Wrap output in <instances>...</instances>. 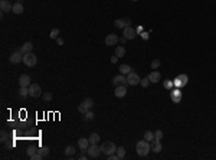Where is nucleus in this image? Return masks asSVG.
Listing matches in <instances>:
<instances>
[{
  "instance_id": "nucleus-21",
  "label": "nucleus",
  "mask_w": 216,
  "mask_h": 160,
  "mask_svg": "<svg viewBox=\"0 0 216 160\" xmlns=\"http://www.w3.org/2000/svg\"><path fill=\"white\" fill-rule=\"evenodd\" d=\"M38 153H39V156L43 159V157H46V156L49 154V147L42 146V147H39V149H38Z\"/></svg>"
},
{
  "instance_id": "nucleus-1",
  "label": "nucleus",
  "mask_w": 216,
  "mask_h": 160,
  "mask_svg": "<svg viewBox=\"0 0 216 160\" xmlns=\"http://www.w3.org/2000/svg\"><path fill=\"white\" fill-rule=\"evenodd\" d=\"M135 150H137L138 156H141V157L147 156V154H149V152L151 150L150 142H147L146 139H144V140H140V142H137V144H135Z\"/></svg>"
},
{
  "instance_id": "nucleus-25",
  "label": "nucleus",
  "mask_w": 216,
  "mask_h": 160,
  "mask_svg": "<svg viewBox=\"0 0 216 160\" xmlns=\"http://www.w3.org/2000/svg\"><path fill=\"white\" fill-rule=\"evenodd\" d=\"M19 95H20L22 98H26V97L29 95V87H20Z\"/></svg>"
},
{
  "instance_id": "nucleus-32",
  "label": "nucleus",
  "mask_w": 216,
  "mask_h": 160,
  "mask_svg": "<svg viewBox=\"0 0 216 160\" xmlns=\"http://www.w3.org/2000/svg\"><path fill=\"white\" fill-rule=\"evenodd\" d=\"M58 36H59V29L58 28H55V29L50 30V35H49L50 39H58Z\"/></svg>"
},
{
  "instance_id": "nucleus-15",
  "label": "nucleus",
  "mask_w": 216,
  "mask_h": 160,
  "mask_svg": "<svg viewBox=\"0 0 216 160\" xmlns=\"http://www.w3.org/2000/svg\"><path fill=\"white\" fill-rule=\"evenodd\" d=\"M28 154H29V157L32 160H42V157L38 153V149H35V147H29L28 149Z\"/></svg>"
},
{
  "instance_id": "nucleus-24",
  "label": "nucleus",
  "mask_w": 216,
  "mask_h": 160,
  "mask_svg": "<svg viewBox=\"0 0 216 160\" xmlns=\"http://www.w3.org/2000/svg\"><path fill=\"white\" fill-rule=\"evenodd\" d=\"M115 55L118 58H123L124 55H125V48H124V45L123 46H117L115 48Z\"/></svg>"
},
{
  "instance_id": "nucleus-50",
  "label": "nucleus",
  "mask_w": 216,
  "mask_h": 160,
  "mask_svg": "<svg viewBox=\"0 0 216 160\" xmlns=\"http://www.w3.org/2000/svg\"><path fill=\"white\" fill-rule=\"evenodd\" d=\"M133 1H137V0H133Z\"/></svg>"
},
{
  "instance_id": "nucleus-41",
  "label": "nucleus",
  "mask_w": 216,
  "mask_h": 160,
  "mask_svg": "<svg viewBox=\"0 0 216 160\" xmlns=\"http://www.w3.org/2000/svg\"><path fill=\"white\" fill-rule=\"evenodd\" d=\"M118 159H120V157L117 156V153H114V154H110V156H108V160H118Z\"/></svg>"
},
{
  "instance_id": "nucleus-8",
  "label": "nucleus",
  "mask_w": 216,
  "mask_h": 160,
  "mask_svg": "<svg viewBox=\"0 0 216 160\" xmlns=\"http://www.w3.org/2000/svg\"><path fill=\"white\" fill-rule=\"evenodd\" d=\"M140 76L135 74V72H130L128 75H127V82H128V85H137V84H140Z\"/></svg>"
},
{
  "instance_id": "nucleus-13",
  "label": "nucleus",
  "mask_w": 216,
  "mask_h": 160,
  "mask_svg": "<svg viewBox=\"0 0 216 160\" xmlns=\"http://www.w3.org/2000/svg\"><path fill=\"white\" fill-rule=\"evenodd\" d=\"M114 95H115L117 98H123V97H125V95H127V88H125V85H118V87H115Z\"/></svg>"
},
{
  "instance_id": "nucleus-26",
  "label": "nucleus",
  "mask_w": 216,
  "mask_h": 160,
  "mask_svg": "<svg viewBox=\"0 0 216 160\" xmlns=\"http://www.w3.org/2000/svg\"><path fill=\"white\" fill-rule=\"evenodd\" d=\"M74 154H75V147H74V146H68L67 149H65V156L71 157V156H74Z\"/></svg>"
},
{
  "instance_id": "nucleus-2",
  "label": "nucleus",
  "mask_w": 216,
  "mask_h": 160,
  "mask_svg": "<svg viewBox=\"0 0 216 160\" xmlns=\"http://www.w3.org/2000/svg\"><path fill=\"white\" fill-rule=\"evenodd\" d=\"M101 150H102V153H104L105 156H110V154H114V153H115L117 147L113 142H104L101 144Z\"/></svg>"
},
{
  "instance_id": "nucleus-36",
  "label": "nucleus",
  "mask_w": 216,
  "mask_h": 160,
  "mask_svg": "<svg viewBox=\"0 0 216 160\" xmlns=\"http://www.w3.org/2000/svg\"><path fill=\"white\" fill-rule=\"evenodd\" d=\"M150 84H151V82H150L149 78H144V79H141V81H140V85H141L143 88H147Z\"/></svg>"
},
{
  "instance_id": "nucleus-39",
  "label": "nucleus",
  "mask_w": 216,
  "mask_h": 160,
  "mask_svg": "<svg viewBox=\"0 0 216 160\" xmlns=\"http://www.w3.org/2000/svg\"><path fill=\"white\" fill-rule=\"evenodd\" d=\"M171 97H182V92H180V89L176 88L174 91H171Z\"/></svg>"
},
{
  "instance_id": "nucleus-20",
  "label": "nucleus",
  "mask_w": 216,
  "mask_h": 160,
  "mask_svg": "<svg viewBox=\"0 0 216 160\" xmlns=\"http://www.w3.org/2000/svg\"><path fill=\"white\" fill-rule=\"evenodd\" d=\"M89 144H98L100 143V140H101V137H100V134L98 133H92L91 136H89Z\"/></svg>"
},
{
  "instance_id": "nucleus-30",
  "label": "nucleus",
  "mask_w": 216,
  "mask_h": 160,
  "mask_svg": "<svg viewBox=\"0 0 216 160\" xmlns=\"http://www.w3.org/2000/svg\"><path fill=\"white\" fill-rule=\"evenodd\" d=\"M144 139L147 142H154V133L153 131H146L144 133Z\"/></svg>"
},
{
  "instance_id": "nucleus-3",
  "label": "nucleus",
  "mask_w": 216,
  "mask_h": 160,
  "mask_svg": "<svg viewBox=\"0 0 216 160\" xmlns=\"http://www.w3.org/2000/svg\"><path fill=\"white\" fill-rule=\"evenodd\" d=\"M86 153H88V156L91 159H97L101 153H102L101 146H98V144H89V147L86 149Z\"/></svg>"
},
{
  "instance_id": "nucleus-31",
  "label": "nucleus",
  "mask_w": 216,
  "mask_h": 160,
  "mask_svg": "<svg viewBox=\"0 0 216 160\" xmlns=\"http://www.w3.org/2000/svg\"><path fill=\"white\" fill-rule=\"evenodd\" d=\"M84 115H85V117H84V118H85V121H92V120H94V113H92L91 110H89V111H86Z\"/></svg>"
},
{
  "instance_id": "nucleus-14",
  "label": "nucleus",
  "mask_w": 216,
  "mask_h": 160,
  "mask_svg": "<svg viewBox=\"0 0 216 160\" xmlns=\"http://www.w3.org/2000/svg\"><path fill=\"white\" fill-rule=\"evenodd\" d=\"M160 78H161V75H160V72L159 71H151L149 74V79L151 84H156V82H159L160 81Z\"/></svg>"
},
{
  "instance_id": "nucleus-9",
  "label": "nucleus",
  "mask_w": 216,
  "mask_h": 160,
  "mask_svg": "<svg viewBox=\"0 0 216 160\" xmlns=\"http://www.w3.org/2000/svg\"><path fill=\"white\" fill-rule=\"evenodd\" d=\"M138 35L137 33V30L135 29H133L131 26H127V28H124V38L127 39V40H131V39H134L135 36Z\"/></svg>"
},
{
  "instance_id": "nucleus-37",
  "label": "nucleus",
  "mask_w": 216,
  "mask_h": 160,
  "mask_svg": "<svg viewBox=\"0 0 216 160\" xmlns=\"http://www.w3.org/2000/svg\"><path fill=\"white\" fill-rule=\"evenodd\" d=\"M160 61L159 59H153V62H151V69H157L159 67H160Z\"/></svg>"
},
{
  "instance_id": "nucleus-19",
  "label": "nucleus",
  "mask_w": 216,
  "mask_h": 160,
  "mask_svg": "<svg viewBox=\"0 0 216 160\" xmlns=\"http://www.w3.org/2000/svg\"><path fill=\"white\" fill-rule=\"evenodd\" d=\"M12 12H13L15 15H22V13H23V4H22V3H19V1H16V3L13 4Z\"/></svg>"
},
{
  "instance_id": "nucleus-27",
  "label": "nucleus",
  "mask_w": 216,
  "mask_h": 160,
  "mask_svg": "<svg viewBox=\"0 0 216 160\" xmlns=\"http://www.w3.org/2000/svg\"><path fill=\"white\" fill-rule=\"evenodd\" d=\"M114 26H115L117 29H124V28H125L124 20H123V19H117V20H114Z\"/></svg>"
},
{
  "instance_id": "nucleus-45",
  "label": "nucleus",
  "mask_w": 216,
  "mask_h": 160,
  "mask_svg": "<svg viewBox=\"0 0 216 160\" xmlns=\"http://www.w3.org/2000/svg\"><path fill=\"white\" fill-rule=\"evenodd\" d=\"M56 42H58V45H64V39H62V38H58Z\"/></svg>"
},
{
  "instance_id": "nucleus-11",
  "label": "nucleus",
  "mask_w": 216,
  "mask_h": 160,
  "mask_svg": "<svg viewBox=\"0 0 216 160\" xmlns=\"http://www.w3.org/2000/svg\"><path fill=\"white\" fill-rule=\"evenodd\" d=\"M20 61H23V53L20 52V51L13 52L9 56V62H10V64H19Z\"/></svg>"
},
{
  "instance_id": "nucleus-43",
  "label": "nucleus",
  "mask_w": 216,
  "mask_h": 160,
  "mask_svg": "<svg viewBox=\"0 0 216 160\" xmlns=\"http://www.w3.org/2000/svg\"><path fill=\"white\" fill-rule=\"evenodd\" d=\"M118 59H120V58H118L117 55H114V56H113V58H111L110 61H111V64H117V61H118Z\"/></svg>"
},
{
  "instance_id": "nucleus-34",
  "label": "nucleus",
  "mask_w": 216,
  "mask_h": 160,
  "mask_svg": "<svg viewBox=\"0 0 216 160\" xmlns=\"http://www.w3.org/2000/svg\"><path fill=\"white\" fill-rule=\"evenodd\" d=\"M7 139H9V134H7L4 130H1V133H0V142L6 143V142H7Z\"/></svg>"
},
{
  "instance_id": "nucleus-22",
  "label": "nucleus",
  "mask_w": 216,
  "mask_h": 160,
  "mask_svg": "<svg viewBox=\"0 0 216 160\" xmlns=\"http://www.w3.org/2000/svg\"><path fill=\"white\" fill-rule=\"evenodd\" d=\"M118 71H120V74H123V75H128V74L133 71V69H131V67H130V65H120Z\"/></svg>"
},
{
  "instance_id": "nucleus-6",
  "label": "nucleus",
  "mask_w": 216,
  "mask_h": 160,
  "mask_svg": "<svg viewBox=\"0 0 216 160\" xmlns=\"http://www.w3.org/2000/svg\"><path fill=\"white\" fill-rule=\"evenodd\" d=\"M29 95L33 97V98L40 97V95H42V88H40V85H38V84H30V85H29Z\"/></svg>"
},
{
  "instance_id": "nucleus-49",
  "label": "nucleus",
  "mask_w": 216,
  "mask_h": 160,
  "mask_svg": "<svg viewBox=\"0 0 216 160\" xmlns=\"http://www.w3.org/2000/svg\"><path fill=\"white\" fill-rule=\"evenodd\" d=\"M141 30H143V28H141V26H138V28H137V33H140Z\"/></svg>"
},
{
  "instance_id": "nucleus-46",
  "label": "nucleus",
  "mask_w": 216,
  "mask_h": 160,
  "mask_svg": "<svg viewBox=\"0 0 216 160\" xmlns=\"http://www.w3.org/2000/svg\"><path fill=\"white\" fill-rule=\"evenodd\" d=\"M120 42H121V43H123V45H124V43H125V42H127V39H125V38H124V36H123V38H120Z\"/></svg>"
},
{
  "instance_id": "nucleus-48",
  "label": "nucleus",
  "mask_w": 216,
  "mask_h": 160,
  "mask_svg": "<svg viewBox=\"0 0 216 160\" xmlns=\"http://www.w3.org/2000/svg\"><path fill=\"white\" fill-rule=\"evenodd\" d=\"M88 157H89V156H85V154H81V156H79V159L81 160H86Z\"/></svg>"
},
{
  "instance_id": "nucleus-35",
  "label": "nucleus",
  "mask_w": 216,
  "mask_h": 160,
  "mask_svg": "<svg viewBox=\"0 0 216 160\" xmlns=\"http://www.w3.org/2000/svg\"><path fill=\"white\" fill-rule=\"evenodd\" d=\"M163 87L166 89H171L174 87V84H173V81H170V79H166L164 82H163Z\"/></svg>"
},
{
  "instance_id": "nucleus-10",
  "label": "nucleus",
  "mask_w": 216,
  "mask_h": 160,
  "mask_svg": "<svg viewBox=\"0 0 216 160\" xmlns=\"http://www.w3.org/2000/svg\"><path fill=\"white\" fill-rule=\"evenodd\" d=\"M118 42H120V38L117 35H114V33L107 35V38H105V45H107V46H114Z\"/></svg>"
},
{
  "instance_id": "nucleus-29",
  "label": "nucleus",
  "mask_w": 216,
  "mask_h": 160,
  "mask_svg": "<svg viewBox=\"0 0 216 160\" xmlns=\"http://www.w3.org/2000/svg\"><path fill=\"white\" fill-rule=\"evenodd\" d=\"M117 156L120 157V159H124V156H125V149L124 147H117Z\"/></svg>"
},
{
  "instance_id": "nucleus-38",
  "label": "nucleus",
  "mask_w": 216,
  "mask_h": 160,
  "mask_svg": "<svg viewBox=\"0 0 216 160\" xmlns=\"http://www.w3.org/2000/svg\"><path fill=\"white\" fill-rule=\"evenodd\" d=\"M86 111H89V110H88V108H86V107H85V105L82 104V103H81V104L78 105V113H81V114H85Z\"/></svg>"
},
{
  "instance_id": "nucleus-7",
  "label": "nucleus",
  "mask_w": 216,
  "mask_h": 160,
  "mask_svg": "<svg viewBox=\"0 0 216 160\" xmlns=\"http://www.w3.org/2000/svg\"><path fill=\"white\" fill-rule=\"evenodd\" d=\"M113 85L114 87H118V85H128V82H127V76H124L123 74H120V75H117L113 78Z\"/></svg>"
},
{
  "instance_id": "nucleus-5",
  "label": "nucleus",
  "mask_w": 216,
  "mask_h": 160,
  "mask_svg": "<svg viewBox=\"0 0 216 160\" xmlns=\"http://www.w3.org/2000/svg\"><path fill=\"white\" fill-rule=\"evenodd\" d=\"M187 82H189V76L186 75V74H182V75H179L174 81H173V84H174V87L176 88H182V87H186L187 85Z\"/></svg>"
},
{
  "instance_id": "nucleus-16",
  "label": "nucleus",
  "mask_w": 216,
  "mask_h": 160,
  "mask_svg": "<svg viewBox=\"0 0 216 160\" xmlns=\"http://www.w3.org/2000/svg\"><path fill=\"white\" fill-rule=\"evenodd\" d=\"M32 49H33V43H32V42H25V43L20 46V52L23 53V55L32 52Z\"/></svg>"
},
{
  "instance_id": "nucleus-12",
  "label": "nucleus",
  "mask_w": 216,
  "mask_h": 160,
  "mask_svg": "<svg viewBox=\"0 0 216 160\" xmlns=\"http://www.w3.org/2000/svg\"><path fill=\"white\" fill-rule=\"evenodd\" d=\"M30 84H32V79H30V76L28 74L20 75V78H19V85L20 87H29Z\"/></svg>"
},
{
  "instance_id": "nucleus-18",
  "label": "nucleus",
  "mask_w": 216,
  "mask_h": 160,
  "mask_svg": "<svg viewBox=\"0 0 216 160\" xmlns=\"http://www.w3.org/2000/svg\"><path fill=\"white\" fill-rule=\"evenodd\" d=\"M78 147H79L81 150H86V149L89 147V140L85 139V137H81V139L78 140Z\"/></svg>"
},
{
  "instance_id": "nucleus-42",
  "label": "nucleus",
  "mask_w": 216,
  "mask_h": 160,
  "mask_svg": "<svg viewBox=\"0 0 216 160\" xmlns=\"http://www.w3.org/2000/svg\"><path fill=\"white\" fill-rule=\"evenodd\" d=\"M171 100H173V103H176V104H177V103H180V101H182V97H171Z\"/></svg>"
},
{
  "instance_id": "nucleus-23",
  "label": "nucleus",
  "mask_w": 216,
  "mask_h": 160,
  "mask_svg": "<svg viewBox=\"0 0 216 160\" xmlns=\"http://www.w3.org/2000/svg\"><path fill=\"white\" fill-rule=\"evenodd\" d=\"M161 149H163V147H161V143H160V142H156V140H154L153 146H151V150H153L154 153H160V152H161Z\"/></svg>"
},
{
  "instance_id": "nucleus-17",
  "label": "nucleus",
  "mask_w": 216,
  "mask_h": 160,
  "mask_svg": "<svg viewBox=\"0 0 216 160\" xmlns=\"http://www.w3.org/2000/svg\"><path fill=\"white\" fill-rule=\"evenodd\" d=\"M0 9L1 12H10L13 9V4L9 0H4V1H0Z\"/></svg>"
},
{
  "instance_id": "nucleus-4",
  "label": "nucleus",
  "mask_w": 216,
  "mask_h": 160,
  "mask_svg": "<svg viewBox=\"0 0 216 160\" xmlns=\"http://www.w3.org/2000/svg\"><path fill=\"white\" fill-rule=\"evenodd\" d=\"M26 67H35L36 64H38V58L35 56L32 52H29V53H25L23 55V61H22Z\"/></svg>"
},
{
  "instance_id": "nucleus-47",
  "label": "nucleus",
  "mask_w": 216,
  "mask_h": 160,
  "mask_svg": "<svg viewBox=\"0 0 216 160\" xmlns=\"http://www.w3.org/2000/svg\"><path fill=\"white\" fill-rule=\"evenodd\" d=\"M141 36H143L144 39H149V33H147V32H143V33H141Z\"/></svg>"
},
{
  "instance_id": "nucleus-33",
  "label": "nucleus",
  "mask_w": 216,
  "mask_h": 160,
  "mask_svg": "<svg viewBox=\"0 0 216 160\" xmlns=\"http://www.w3.org/2000/svg\"><path fill=\"white\" fill-rule=\"evenodd\" d=\"M161 139H163V131H161V130L154 131V140H156V142H160Z\"/></svg>"
},
{
  "instance_id": "nucleus-44",
  "label": "nucleus",
  "mask_w": 216,
  "mask_h": 160,
  "mask_svg": "<svg viewBox=\"0 0 216 160\" xmlns=\"http://www.w3.org/2000/svg\"><path fill=\"white\" fill-rule=\"evenodd\" d=\"M123 20H124V25H125V28L131 25V20H130V19H123Z\"/></svg>"
},
{
  "instance_id": "nucleus-28",
  "label": "nucleus",
  "mask_w": 216,
  "mask_h": 160,
  "mask_svg": "<svg viewBox=\"0 0 216 160\" xmlns=\"http://www.w3.org/2000/svg\"><path fill=\"white\" fill-rule=\"evenodd\" d=\"M82 104H84V105H85V107H86L88 110H91V108L94 107V101H92L91 98H85V100H84V101H82Z\"/></svg>"
},
{
  "instance_id": "nucleus-40",
  "label": "nucleus",
  "mask_w": 216,
  "mask_h": 160,
  "mask_svg": "<svg viewBox=\"0 0 216 160\" xmlns=\"http://www.w3.org/2000/svg\"><path fill=\"white\" fill-rule=\"evenodd\" d=\"M43 100L45 101H50L52 100V94L50 92H43Z\"/></svg>"
}]
</instances>
